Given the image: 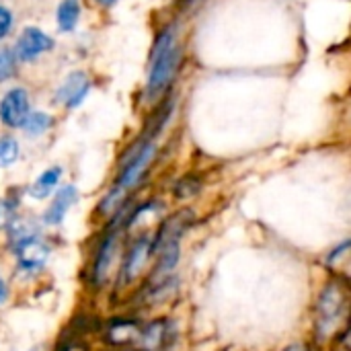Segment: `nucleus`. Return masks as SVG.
Returning a JSON list of instances; mask_svg holds the SVG:
<instances>
[{
    "label": "nucleus",
    "instance_id": "5",
    "mask_svg": "<svg viewBox=\"0 0 351 351\" xmlns=\"http://www.w3.org/2000/svg\"><path fill=\"white\" fill-rule=\"evenodd\" d=\"M31 113L29 95L25 88H10L0 101V121L8 128H21L25 117Z\"/></svg>",
    "mask_w": 351,
    "mask_h": 351
},
{
    "label": "nucleus",
    "instance_id": "17",
    "mask_svg": "<svg viewBox=\"0 0 351 351\" xmlns=\"http://www.w3.org/2000/svg\"><path fill=\"white\" fill-rule=\"evenodd\" d=\"M14 208H16V204H14V202H10V199L0 202V228H6V226H8V222L12 220V212H14Z\"/></svg>",
    "mask_w": 351,
    "mask_h": 351
},
{
    "label": "nucleus",
    "instance_id": "21",
    "mask_svg": "<svg viewBox=\"0 0 351 351\" xmlns=\"http://www.w3.org/2000/svg\"><path fill=\"white\" fill-rule=\"evenodd\" d=\"M97 2H99L103 8H111V6H113V4H117L119 0H97Z\"/></svg>",
    "mask_w": 351,
    "mask_h": 351
},
{
    "label": "nucleus",
    "instance_id": "23",
    "mask_svg": "<svg viewBox=\"0 0 351 351\" xmlns=\"http://www.w3.org/2000/svg\"><path fill=\"white\" fill-rule=\"evenodd\" d=\"M31 351H41V348H35V350H31Z\"/></svg>",
    "mask_w": 351,
    "mask_h": 351
},
{
    "label": "nucleus",
    "instance_id": "2",
    "mask_svg": "<svg viewBox=\"0 0 351 351\" xmlns=\"http://www.w3.org/2000/svg\"><path fill=\"white\" fill-rule=\"evenodd\" d=\"M348 311V288L341 284H329L317 300V333L321 337L333 335Z\"/></svg>",
    "mask_w": 351,
    "mask_h": 351
},
{
    "label": "nucleus",
    "instance_id": "8",
    "mask_svg": "<svg viewBox=\"0 0 351 351\" xmlns=\"http://www.w3.org/2000/svg\"><path fill=\"white\" fill-rule=\"evenodd\" d=\"M150 257V237L144 234L140 237L125 253L123 257V265L119 269V286L121 284H130L144 267V263L148 261Z\"/></svg>",
    "mask_w": 351,
    "mask_h": 351
},
{
    "label": "nucleus",
    "instance_id": "19",
    "mask_svg": "<svg viewBox=\"0 0 351 351\" xmlns=\"http://www.w3.org/2000/svg\"><path fill=\"white\" fill-rule=\"evenodd\" d=\"M348 251H350V241H343L337 249H333V251H331V255H329V259H327V261L333 265V263H337L341 257H346V255H348Z\"/></svg>",
    "mask_w": 351,
    "mask_h": 351
},
{
    "label": "nucleus",
    "instance_id": "13",
    "mask_svg": "<svg viewBox=\"0 0 351 351\" xmlns=\"http://www.w3.org/2000/svg\"><path fill=\"white\" fill-rule=\"evenodd\" d=\"M51 123H53V117L47 115L45 111H33V113H29V115L25 117V121H23L21 128H23L29 136H41V134H45V132L51 128Z\"/></svg>",
    "mask_w": 351,
    "mask_h": 351
},
{
    "label": "nucleus",
    "instance_id": "1",
    "mask_svg": "<svg viewBox=\"0 0 351 351\" xmlns=\"http://www.w3.org/2000/svg\"><path fill=\"white\" fill-rule=\"evenodd\" d=\"M181 49L177 47L175 33L173 31H162L158 33L152 56H150V74H148V84H146V95L148 99H156L171 82L175 68L179 64Z\"/></svg>",
    "mask_w": 351,
    "mask_h": 351
},
{
    "label": "nucleus",
    "instance_id": "4",
    "mask_svg": "<svg viewBox=\"0 0 351 351\" xmlns=\"http://www.w3.org/2000/svg\"><path fill=\"white\" fill-rule=\"evenodd\" d=\"M177 339L175 323L169 319H158L138 329L134 351H169Z\"/></svg>",
    "mask_w": 351,
    "mask_h": 351
},
{
    "label": "nucleus",
    "instance_id": "22",
    "mask_svg": "<svg viewBox=\"0 0 351 351\" xmlns=\"http://www.w3.org/2000/svg\"><path fill=\"white\" fill-rule=\"evenodd\" d=\"M284 351H306V348H302V346H290L288 350Z\"/></svg>",
    "mask_w": 351,
    "mask_h": 351
},
{
    "label": "nucleus",
    "instance_id": "10",
    "mask_svg": "<svg viewBox=\"0 0 351 351\" xmlns=\"http://www.w3.org/2000/svg\"><path fill=\"white\" fill-rule=\"evenodd\" d=\"M115 249H117V232L113 230L103 239L101 247L97 249L93 269H90V280H93L95 286H101L107 280V274H109L113 257H115Z\"/></svg>",
    "mask_w": 351,
    "mask_h": 351
},
{
    "label": "nucleus",
    "instance_id": "15",
    "mask_svg": "<svg viewBox=\"0 0 351 351\" xmlns=\"http://www.w3.org/2000/svg\"><path fill=\"white\" fill-rule=\"evenodd\" d=\"M16 74V56L8 47H0V82Z\"/></svg>",
    "mask_w": 351,
    "mask_h": 351
},
{
    "label": "nucleus",
    "instance_id": "20",
    "mask_svg": "<svg viewBox=\"0 0 351 351\" xmlns=\"http://www.w3.org/2000/svg\"><path fill=\"white\" fill-rule=\"evenodd\" d=\"M6 298H8V286L4 280H0V306L6 302Z\"/></svg>",
    "mask_w": 351,
    "mask_h": 351
},
{
    "label": "nucleus",
    "instance_id": "6",
    "mask_svg": "<svg viewBox=\"0 0 351 351\" xmlns=\"http://www.w3.org/2000/svg\"><path fill=\"white\" fill-rule=\"evenodd\" d=\"M90 90V78L82 70H74L66 76L62 86L56 90V101L62 103L66 109H76Z\"/></svg>",
    "mask_w": 351,
    "mask_h": 351
},
{
    "label": "nucleus",
    "instance_id": "9",
    "mask_svg": "<svg viewBox=\"0 0 351 351\" xmlns=\"http://www.w3.org/2000/svg\"><path fill=\"white\" fill-rule=\"evenodd\" d=\"M76 199H78V191H76L74 185H64V187H60V189L56 191L53 202H51L49 208L43 212V218H41L43 224H45V226H60L62 220L66 218L68 210L76 204Z\"/></svg>",
    "mask_w": 351,
    "mask_h": 351
},
{
    "label": "nucleus",
    "instance_id": "14",
    "mask_svg": "<svg viewBox=\"0 0 351 351\" xmlns=\"http://www.w3.org/2000/svg\"><path fill=\"white\" fill-rule=\"evenodd\" d=\"M19 160V142L12 136L0 138V167H12Z\"/></svg>",
    "mask_w": 351,
    "mask_h": 351
},
{
    "label": "nucleus",
    "instance_id": "16",
    "mask_svg": "<svg viewBox=\"0 0 351 351\" xmlns=\"http://www.w3.org/2000/svg\"><path fill=\"white\" fill-rule=\"evenodd\" d=\"M202 189V183L197 177H183L177 185H175V195L179 199H187V197H193L197 191Z\"/></svg>",
    "mask_w": 351,
    "mask_h": 351
},
{
    "label": "nucleus",
    "instance_id": "7",
    "mask_svg": "<svg viewBox=\"0 0 351 351\" xmlns=\"http://www.w3.org/2000/svg\"><path fill=\"white\" fill-rule=\"evenodd\" d=\"M53 47V39L49 35H45L41 29L37 27H27L23 29V33L16 39V51L14 56L23 62H31L37 56L49 51Z\"/></svg>",
    "mask_w": 351,
    "mask_h": 351
},
{
    "label": "nucleus",
    "instance_id": "11",
    "mask_svg": "<svg viewBox=\"0 0 351 351\" xmlns=\"http://www.w3.org/2000/svg\"><path fill=\"white\" fill-rule=\"evenodd\" d=\"M60 177H62V169H60V167H51V169L43 171V173L35 179V183L29 187V195H31L33 199H45V197L58 187Z\"/></svg>",
    "mask_w": 351,
    "mask_h": 351
},
{
    "label": "nucleus",
    "instance_id": "3",
    "mask_svg": "<svg viewBox=\"0 0 351 351\" xmlns=\"http://www.w3.org/2000/svg\"><path fill=\"white\" fill-rule=\"evenodd\" d=\"M156 156V144L152 140H144L140 146H136L132 152H128L125 160H123V167H121V173L117 177V183H115V191L117 193H125L130 191L132 187H136L142 177L146 175L150 162L154 160Z\"/></svg>",
    "mask_w": 351,
    "mask_h": 351
},
{
    "label": "nucleus",
    "instance_id": "18",
    "mask_svg": "<svg viewBox=\"0 0 351 351\" xmlns=\"http://www.w3.org/2000/svg\"><path fill=\"white\" fill-rule=\"evenodd\" d=\"M12 29V12L6 6H0V39H4Z\"/></svg>",
    "mask_w": 351,
    "mask_h": 351
},
{
    "label": "nucleus",
    "instance_id": "12",
    "mask_svg": "<svg viewBox=\"0 0 351 351\" xmlns=\"http://www.w3.org/2000/svg\"><path fill=\"white\" fill-rule=\"evenodd\" d=\"M80 19V4L78 0H62L58 6V27L64 33H70L76 29Z\"/></svg>",
    "mask_w": 351,
    "mask_h": 351
}]
</instances>
